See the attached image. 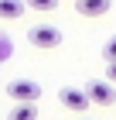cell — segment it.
I'll use <instances>...</instances> for the list:
<instances>
[{"mask_svg":"<svg viewBox=\"0 0 116 120\" xmlns=\"http://www.w3.org/2000/svg\"><path fill=\"white\" fill-rule=\"evenodd\" d=\"M27 41L41 52H51V48L62 45V31L55 28V24H34V28L27 31Z\"/></svg>","mask_w":116,"mask_h":120,"instance_id":"cell-1","label":"cell"},{"mask_svg":"<svg viewBox=\"0 0 116 120\" xmlns=\"http://www.w3.org/2000/svg\"><path fill=\"white\" fill-rule=\"evenodd\" d=\"M7 96L14 103H38L41 100V86L34 79H10L7 82Z\"/></svg>","mask_w":116,"mask_h":120,"instance_id":"cell-2","label":"cell"},{"mask_svg":"<svg viewBox=\"0 0 116 120\" xmlns=\"http://www.w3.org/2000/svg\"><path fill=\"white\" fill-rule=\"evenodd\" d=\"M58 103H62L65 110H72V113H85L92 106L82 86H62V89H58Z\"/></svg>","mask_w":116,"mask_h":120,"instance_id":"cell-3","label":"cell"},{"mask_svg":"<svg viewBox=\"0 0 116 120\" xmlns=\"http://www.w3.org/2000/svg\"><path fill=\"white\" fill-rule=\"evenodd\" d=\"M85 96H89L92 106H109V103H116V89L106 79H92V82L85 86Z\"/></svg>","mask_w":116,"mask_h":120,"instance_id":"cell-4","label":"cell"},{"mask_svg":"<svg viewBox=\"0 0 116 120\" xmlns=\"http://www.w3.org/2000/svg\"><path fill=\"white\" fill-rule=\"evenodd\" d=\"M109 7H113V0H75V10L82 17H102L109 14Z\"/></svg>","mask_w":116,"mask_h":120,"instance_id":"cell-5","label":"cell"},{"mask_svg":"<svg viewBox=\"0 0 116 120\" xmlns=\"http://www.w3.org/2000/svg\"><path fill=\"white\" fill-rule=\"evenodd\" d=\"M7 120H38V106L34 103H14Z\"/></svg>","mask_w":116,"mask_h":120,"instance_id":"cell-6","label":"cell"},{"mask_svg":"<svg viewBox=\"0 0 116 120\" xmlns=\"http://www.w3.org/2000/svg\"><path fill=\"white\" fill-rule=\"evenodd\" d=\"M0 17H4V21L24 17V0H0Z\"/></svg>","mask_w":116,"mask_h":120,"instance_id":"cell-7","label":"cell"},{"mask_svg":"<svg viewBox=\"0 0 116 120\" xmlns=\"http://www.w3.org/2000/svg\"><path fill=\"white\" fill-rule=\"evenodd\" d=\"M24 7L38 10V14H51V10L58 7V0H24Z\"/></svg>","mask_w":116,"mask_h":120,"instance_id":"cell-8","label":"cell"},{"mask_svg":"<svg viewBox=\"0 0 116 120\" xmlns=\"http://www.w3.org/2000/svg\"><path fill=\"white\" fill-rule=\"evenodd\" d=\"M102 58H106V62H116V34L102 45Z\"/></svg>","mask_w":116,"mask_h":120,"instance_id":"cell-9","label":"cell"},{"mask_svg":"<svg viewBox=\"0 0 116 120\" xmlns=\"http://www.w3.org/2000/svg\"><path fill=\"white\" fill-rule=\"evenodd\" d=\"M106 82H116V62H109V69H106Z\"/></svg>","mask_w":116,"mask_h":120,"instance_id":"cell-10","label":"cell"},{"mask_svg":"<svg viewBox=\"0 0 116 120\" xmlns=\"http://www.w3.org/2000/svg\"><path fill=\"white\" fill-rule=\"evenodd\" d=\"M79 120H92V117H79Z\"/></svg>","mask_w":116,"mask_h":120,"instance_id":"cell-11","label":"cell"}]
</instances>
